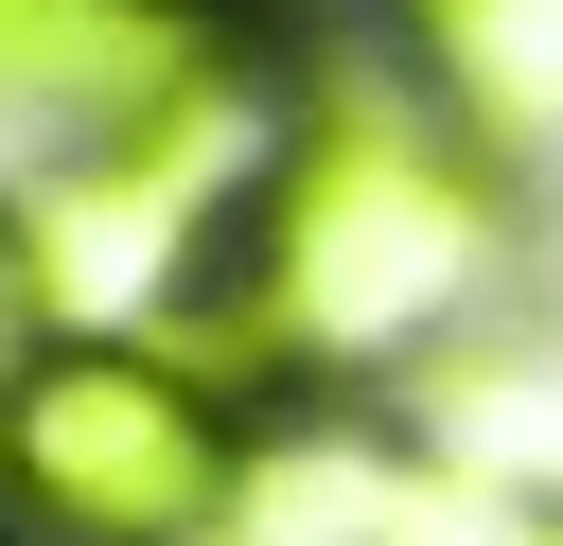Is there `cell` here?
<instances>
[{
    "label": "cell",
    "mask_w": 563,
    "mask_h": 546,
    "mask_svg": "<svg viewBox=\"0 0 563 546\" xmlns=\"http://www.w3.org/2000/svg\"><path fill=\"white\" fill-rule=\"evenodd\" d=\"M176 53H194V35L141 18V0H0V123H35V159H53V141H88L106 106H141Z\"/></svg>",
    "instance_id": "obj_4"
},
{
    "label": "cell",
    "mask_w": 563,
    "mask_h": 546,
    "mask_svg": "<svg viewBox=\"0 0 563 546\" xmlns=\"http://www.w3.org/2000/svg\"><path fill=\"white\" fill-rule=\"evenodd\" d=\"M528 264H545L528 159H510L405 35H352V53L299 70L282 159H264V194H246V247H229V282L176 317V352H194L229 405H264V423H317V405L387 423V405L457 387V370L510 335Z\"/></svg>",
    "instance_id": "obj_1"
},
{
    "label": "cell",
    "mask_w": 563,
    "mask_h": 546,
    "mask_svg": "<svg viewBox=\"0 0 563 546\" xmlns=\"http://www.w3.org/2000/svg\"><path fill=\"white\" fill-rule=\"evenodd\" d=\"M282 106H299V70L264 35H194L141 106H106L88 141H53L18 176L53 335H176L229 282V247H246V194L282 159Z\"/></svg>",
    "instance_id": "obj_2"
},
{
    "label": "cell",
    "mask_w": 563,
    "mask_h": 546,
    "mask_svg": "<svg viewBox=\"0 0 563 546\" xmlns=\"http://www.w3.org/2000/svg\"><path fill=\"white\" fill-rule=\"evenodd\" d=\"M53 335V299H35V229H18V176H0V370Z\"/></svg>",
    "instance_id": "obj_5"
},
{
    "label": "cell",
    "mask_w": 563,
    "mask_h": 546,
    "mask_svg": "<svg viewBox=\"0 0 563 546\" xmlns=\"http://www.w3.org/2000/svg\"><path fill=\"white\" fill-rule=\"evenodd\" d=\"M264 493V405L176 335H35L0 370V528L18 546H229Z\"/></svg>",
    "instance_id": "obj_3"
},
{
    "label": "cell",
    "mask_w": 563,
    "mask_h": 546,
    "mask_svg": "<svg viewBox=\"0 0 563 546\" xmlns=\"http://www.w3.org/2000/svg\"><path fill=\"white\" fill-rule=\"evenodd\" d=\"M141 18H176V35H282L299 0H141Z\"/></svg>",
    "instance_id": "obj_7"
},
{
    "label": "cell",
    "mask_w": 563,
    "mask_h": 546,
    "mask_svg": "<svg viewBox=\"0 0 563 546\" xmlns=\"http://www.w3.org/2000/svg\"><path fill=\"white\" fill-rule=\"evenodd\" d=\"M0 546H18V528H0Z\"/></svg>",
    "instance_id": "obj_9"
},
{
    "label": "cell",
    "mask_w": 563,
    "mask_h": 546,
    "mask_svg": "<svg viewBox=\"0 0 563 546\" xmlns=\"http://www.w3.org/2000/svg\"><path fill=\"white\" fill-rule=\"evenodd\" d=\"M369 18H387V35H405V53H422V35H440V18H457V0H369Z\"/></svg>",
    "instance_id": "obj_8"
},
{
    "label": "cell",
    "mask_w": 563,
    "mask_h": 546,
    "mask_svg": "<svg viewBox=\"0 0 563 546\" xmlns=\"http://www.w3.org/2000/svg\"><path fill=\"white\" fill-rule=\"evenodd\" d=\"M457 546H563V493H457Z\"/></svg>",
    "instance_id": "obj_6"
}]
</instances>
